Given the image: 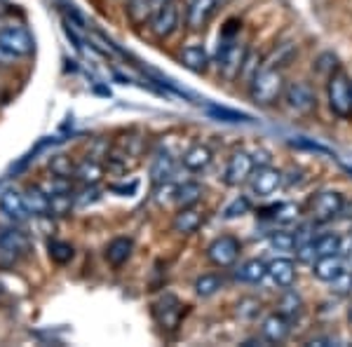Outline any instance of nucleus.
<instances>
[{"mask_svg": "<svg viewBox=\"0 0 352 347\" xmlns=\"http://www.w3.org/2000/svg\"><path fill=\"white\" fill-rule=\"evenodd\" d=\"M277 312H282L285 317L289 320H298L300 315H303V300H300V295L296 291H292V289H285V295L280 298V307H277Z\"/></svg>", "mask_w": 352, "mask_h": 347, "instance_id": "obj_31", "label": "nucleus"}, {"mask_svg": "<svg viewBox=\"0 0 352 347\" xmlns=\"http://www.w3.org/2000/svg\"><path fill=\"white\" fill-rule=\"evenodd\" d=\"M268 277V263L261 258H249L235 267V280L244 284H261Z\"/></svg>", "mask_w": 352, "mask_h": 347, "instance_id": "obj_22", "label": "nucleus"}, {"mask_svg": "<svg viewBox=\"0 0 352 347\" xmlns=\"http://www.w3.org/2000/svg\"><path fill=\"white\" fill-rule=\"evenodd\" d=\"M282 99H285V104H287L289 111L296 113V115H310V113L317 111V94H315V89H312L310 85L303 82V80L287 82Z\"/></svg>", "mask_w": 352, "mask_h": 347, "instance_id": "obj_4", "label": "nucleus"}, {"mask_svg": "<svg viewBox=\"0 0 352 347\" xmlns=\"http://www.w3.org/2000/svg\"><path fill=\"white\" fill-rule=\"evenodd\" d=\"M0 214L12 221V223H24L31 216L24 200V192L14 190V188H8V190L0 192Z\"/></svg>", "mask_w": 352, "mask_h": 347, "instance_id": "obj_12", "label": "nucleus"}, {"mask_svg": "<svg viewBox=\"0 0 352 347\" xmlns=\"http://www.w3.org/2000/svg\"><path fill=\"white\" fill-rule=\"evenodd\" d=\"M310 267H312V275H315L320 282H327V284H333V282L338 280V277H343V275H345V270H348L343 254H336V256H320V258H317Z\"/></svg>", "mask_w": 352, "mask_h": 347, "instance_id": "obj_14", "label": "nucleus"}, {"mask_svg": "<svg viewBox=\"0 0 352 347\" xmlns=\"http://www.w3.org/2000/svg\"><path fill=\"white\" fill-rule=\"evenodd\" d=\"M249 186H252V195L256 197H270L285 186V174L275 167H256L249 179Z\"/></svg>", "mask_w": 352, "mask_h": 347, "instance_id": "obj_10", "label": "nucleus"}, {"mask_svg": "<svg viewBox=\"0 0 352 347\" xmlns=\"http://www.w3.org/2000/svg\"><path fill=\"white\" fill-rule=\"evenodd\" d=\"M24 200L31 216H52V200L43 186H28L24 190Z\"/></svg>", "mask_w": 352, "mask_h": 347, "instance_id": "obj_20", "label": "nucleus"}, {"mask_svg": "<svg viewBox=\"0 0 352 347\" xmlns=\"http://www.w3.org/2000/svg\"><path fill=\"white\" fill-rule=\"evenodd\" d=\"M240 254H242V244L232 235H221L207 247V260L214 267H221V270H228V267L235 265Z\"/></svg>", "mask_w": 352, "mask_h": 347, "instance_id": "obj_6", "label": "nucleus"}, {"mask_svg": "<svg viewBox=\"0 0 352 347\" xmlns=\"http://www.w3.org/2000/svg\"><path fill=\"white\" fill-rule=\"evenodd\" d=\"M0 291H3V284H0Z\"/></svg>", "mask_w": 352, "mask_h": 347, "instance_id": "obj_42", "label": "nucleus"}, {"mask_svg": "<svg viewBox=\"0 0 352 347\" xmlns=\"http://www.w3.org/2000/svg\"><path fill=\"white\" fill-rule=\"evenodd\" d=\"M254 169H256V162H254V153L249 150H232V155L226 162V172H223V181L226 186L230 188H240L244 183H249Z\"/></svg>", "mask_w": 352, "mask_h": 347, "instance_id": "obj_5", "label": "nucleus"}, {"mask_svg": "<svg viewBox=\"0 0 352 347\" xmlns=\"http://www.w3.org/2000/svg\"><path fill=\"white\" fill-rule=\"evenodd\" d=\"M226 287L223 277L217 275V272H207V275H200L192 284V289H195V293L200 295V298H212L214 293H219L221 289Z\"/></svg>", "mask_w": 352, "mask_h": 347, "instance_id": "obj_28", "label": "nucleus"}, {"mask_svg": "<svg viewBox=\"0 0 352 347\" xmlns=\"http://www.w3.org/2000/svg\"><path fill=\"white\" fill-rule=\"evenodd\" d=\"M50 169H52L54 176H64V179H71L76 174V164L68 160L66 155H56L52 162H50Z\"/></svg>", "mask_w": 352, "mask_h": 347, "instance_id": "obj_34", "label": "nucleus"}, {"mask_svg": "<svg viewBox=\"0 0 352 347\" xmlns=\"http://www.w3.org/2000/svg\"><path fill=\"white\" fill-rule=\"evenodd\" d=\"M254 162H256V167H268L270 155L265 150H256V153H254Z\"/></svg>", "mask_w": 352, "mask_h": 347, "instance_id": "obj_38", "label": "nucleus"}, {"mask_svg": "<svg viewBox=\"0 0 352 347\" xmlns=\"http://www.w3.org/2000/svg\"><path fill=\"white\" fill-rule=\"evenodd\" d=\"M247 47L240 43H226L223 49H219V71L226 80H235L242 76L244 61H247Z\"/></svg>", "mask_w": 352, "mask_h": 347, "instance_id": "obj_9", "label": "nucleus"}, {"mask_svg": "<svg viewBox=\"0 0 352 347\" xmlns=\"http://www.w3.org/2000/svg\"><path fill=\"white\" fill-rule=\"evenodd\" d=\"M0 251L21 256L28 251V237L19 227H0Z\"/></svg>", "mask_w": 352, "mask_h": 347, "instance_id": "obj_23", "label": "nucleus"}, {"mask_svg": "<svg viewBox=\"0 0 352 347\" xmlns=\"http://www.w3.org/2000/svg\"><path fill=\"white\" fill-rule=\"evenodd\" d=\"M268 277L272 280L275 287L292 289L294 282H296V277H298L296 263H294L292 258H285V256H280V258H275V260H270V263H268Z\"/></svg>", "mask_w": 352, "mask_h": 347, "instance_id": "obj_16", "label": "nucleus"}, {"mask_svg": "<svg viewBox=\"0 0 352 347\" xmlns=\"http://www.w3.org/2000/svg\"><path fill=\"white\" fill-rule=\"evenodd\" d=\"M287 87L285 73L277 66H261L249 78V99L261 108H270L282 99Z\"/></svg>", "mask_w": 352, "mask_h": 347, "instance_id": "obj_1", "label": "nucleus"}, {"mask_svg": "<svg viewBox=\"0 0 352 347\" xmlns=\"http://www.w3.org/2000/svg\"><path fill=\"white\" fill-rule=\"evenodd\" d=\"M327 101L331 113L340 120L352 117V82L343 68H333L327 78Z\"/></svg>", "mask_w": 352, "mask_h": 347, "instance_id": "obj_2", "label": "nucleus"}, {"mask_svg": "<svg viewBox=\"0 0 352 347\" xmlns=\"http://www.w3.org/2000/svg\"><path fill=\"white\" fill-rule=\"evenodd\" d=\"M345 209V197L338 190H320L308 200V216L312 223H329L338 219Z\"/></svg>", "mask_w": 352, "mask_h": 347, "instance_id": "obj_3", "label": "nucleus"}, {"mask_svg": "<svg viewBox=\"0 0 352 347\" xmlns=\"http://www.w3.org/2000/svg\"><path fill=\"white\" fill-rule=\"evenodd\" d=\"M202 186L195 183V181H188V183L179 186L174 192V202L179 204V207H192V204H197L202 200Z\"/></svg>", "mask_w": 352, "mask_h": 347, "instance_id": "obj_29", "label": "nucleus"}, {"mask_svg": "<svg viewBox=\"0 0 352 347\" xmlns=\"http://www.w3.org/2000/svg\"><path fill=\"white\" fill-rule=\"evenodd\" d=\"M73 200H76V207H87V204H94L99 200V190H96V186H85L82 192L73 195Z\"/></svg>", "mask_w": 352, "mask_h": 347, "instance_id": "obj_36", "label": "nucleus"}, {"mask_svg": "<svg viewBox=\"0 0 352 347\" xmlns=\"http://www.w3.org/2000/svg\"><path fill=\"white\" fill-rule=\"evenodd\" d=\"M214 162V153L209 146L204 144H192L188 150L181 155V167H186L188 172H204L209 169V164Z\"/></svg>", "mask_w": 352, "mask_h": 347, "instance_id": "obj_18", "label": "nucleus"}, {"mask_svg": "<svg viewBox=\"0 0 352 347\" xmlns=\"http://www.w3.org/2000/svg\"><path fill=\"white\" fill-rule=\"evenodd\" d=\"M73 176H76L82 186H96L104 179V167H101L99 160L87 157V160H82L80 164H76V174Z\"/></svg>", "mask_w": 352, "mask_h": 347, "instance_id": "obj_27", "label": "nucleus"}, {"mask_svg": "<svg viewBox=\"0 0 352 347\" xmlns=\"http://www.w3.org/2000/svg\"><path fill=\"white\" fill-rule=\"evenodd\" d=\"M272 212H275L272 214V219H275L277 223L289 225V223H294V221H298L300 207L294 202H282V204H277V207H272Z\"/></svg>", "mask_w": 352, "mask_h": 347, "instance_id": "obj_32", "label": "nucleus"}, {"mask_svg": "<svg viewBox=\"0 0 352 347\" xmlns=\"http://www.w3.org/2000/svg\"><path fill=\"white\" fill-rule=\"evenodd\" d=\"M212 113H214V115H219V117H228V122L249 120L247 115H242V113H232V111H228V108H212Z\"/></svg>", "mask_w": 352, "mask_h": 347, "instance_id": "obj_37", "label": "nucleus"}, {"mask_svg": "<svg viewBox=\"0 0 352 347\" xmlns=\"http://www.w3.org/2000/svg\"><path fill=\"white\" fill-rule=\"evenodd\" d=\"M350 240H352V230H350Z\"/></svg>", "mask_w": 352, "mask_h": 347, "instance_id": "obj_43", "label": "nucleus"}, {"mask_svg": "<svg viewBox=\"0 0 352 347\" xmlns=\"http://www.w3.org/2000/svg\"><path fill=\"white\" fill-rule=\"evenodd\" d=\"M261 340L270 345H282L292 335V320L285 317L282 312H270L261 322Z\"/></svg>", "mask_w": 352, "mask_h": 347, "instance_id": "obj_11", "label": "nucleus"}, {"mask_svg": "<svg viewBox=\"0 0 352 347\" xmlns=\"http://www.w3.org/2000/svg\"><path fill=\"white\" fill-rule=\"evenodd\" d=\"M204 223V212L197 204L192 207H179V214L172 221V230L179 235H192V232L200 230V225Z\"/></svg>", "mask_w": 352, "mask_h": 347, "instance_id": "obj_17", "label": "nucleus"}, {"mask_svg": "<svg viewBox=\"0 0 352 347\" xmlns=\"http://www.w3.org/2000/svg\"><path fill=\"white\" fill-rule=\"evenodd\" d=\"M153 315H155V320L162 328H176L181 322V315H184V307L174 295H164L153 305Z\"/></svg>", "mask_w": 352, "mask_h": 347, "instance_id": "obj_15", "label": "nucleus"}, {"mask_svg": "<svg viewBox=\"0 0 352 347\" xmlns=\"http://www.w3.org/2000/svg\"><path fill=\"white\" fill-rule=\"evenodd\" d=\"M249 207H252V204H249V200L244 195H240V197H235V200H232L228 207H226V212H223V216L226 219H237V216H244L249 212Z\"/></svg>", "mask_w": 352, "mask_h": 347, "instance_id": "obj_35", "label": "nucleus"}, {"mask_svg": "<svg viewBox=\"0 0 352 347\" xmlns=\"http://www.w3.org/2000/svg\"><path fill=\"white\" fill-rule=\"evenodd\" d=\"M219 5L221 0H190L188 10H186V26L190 31H202L217 14Z\"/></svg>", "mask_w": 352, "mask_h": 347, "instance_id": "obj_13", "label": "nucleus"}, {"mask_svg": "<svg viewBox=\"0 0 352 347\" xmlns=\"http://www.w3.org/2000/svg\"><path fill=\"white\" fill-rule=\"evenodd\" d=\"M124 12L134 26H146L151 24L155 5H153V0H124Z\"/></svg>", "mask_w": 352, "mask_h": 347, "instance_id": "obj_25", "label": "nucleus"}, {"mask_svg": "<svg viewBox=\"0 0 352 347\" xmlns=\"http://www.w3.org/2000/svg\"><path fill=\"white\" fill-rule=\"evenodd\" d=\"M179 61L188 68L190 73H204L209 68V52L204 49V45H186L179 54Z\"/></svg>", "mask_w": 352, "mask_h": 347, "instance_id": "obj_21", "label": "nucleus"}, {"mask_svg": "<svg viewBox=\"0 0 352 347\" xmlns=\"http://www.w3.org/2000/svg\"><path fill=\"white\" fill-rule=\"evenodd\" d=\"M268 242L275 251H296V232H289V230L272 232Z\"/></svg>", "mask_w": 352, "mask_h": 347, "instance_id": "obj_33", "label": "nucleus"}, {"mask_svg": "<svg viewBox=\"0 0 352 347\" xmlns=\"http://www.w3.org/2000/svg\"><path fill=\"white\" fill-rule=\"evenodd\" d=\"M47 256H50L52 263L66 265L76 258V249H73V244H68L64 240H50L47 242Z\"/></svg>", "mask_w": 352, "mask_h": 347, "instance_id": "obj_30", "label": "nucleus"}, {"mask_svg": "<svg viewBox=\"0 0 352 347\" xmlns=\"http://www.w3.org/2000/svg\"><path fill=\"white\" fill-rule=\"evenodd\" d=\"M167 3H174V0H153V5H155V10H157V8H162V5H167Z\"/></svg>", "mask_w": 352, "mask_h": 347, "instance_id": "obj_40", "label": "nucleus"}, {"mask_svg": "<svg viewBox=\"0 0 352 347\" xmlns=\"http://www.w3.org/2000/svg\"><path fill=\"white\" fill-rule=\"evenodd\" d=\"M312 249H315L317 258L320 256H336L343 254V237L338 232H322L312 240Z\"/></svg>", "mask_w": 352, "mask_h": 347, "instance_id": "obj_26", "label": "nucleus"}, {"mask_svg": "<svg viewBox=\"0 0 352 347\" xmlns=\"http://www.w3.org/2000/svg\"><path fill=\"white\" fill-rule=\"evenodd\" d=\"M174 174H176V162L169 153H160V155L153 157V162H151V181L153 183L155 186L169 183Z\"/></svg>", "mask_w": 352, "mask_h": 347, "instance_id": "obj_24", "label": "nucleus"}, {"mask_svg": "<svg viewBox=\"0 0 352 347\" xmlns=\"http://www.w3.org/2000/svg\"><path fill=\"white\" fill-rule=\"evenodd\" d=\"M348 322H350V326H352V305L348 307Z\"/></svg>", "mask_w": 352, "mask_h": 347, "instance_id": "obj_41", "label": "nucleus"}, {"mask_svg": "<svg viewBox=\"0 0 352 347\" xmlns=\"http://www.w3.org/2000/svg\"><path fill=\"white\" fill-rule=\"evenodd\" d=\"M0 45H3L8 52H12L16 59H19V56H31L33 49H36L31 31L21 24L0 26Z\"/></svg>", "mask_w": 352, "mask_h": 347, "instance_id": "obj_7", "label": "nucleus"}, {"mask_svg": "<svg viewBox=\"0 0 352 347\" xmlns=\"http://www.w3.org/2000/svg\"><path fill=\"white\" fill-rule=\"evenodd\" d=\"M308 345H333V340L331 338H320V335H317V338L308 340Z\"/></svg>", "mask_w": 352, "mask_h": 347, "instance_id": "obj_39", "label": "nucleus"}, {"mask_svg": "<svg viewBox=\"0 0 352 347\" xmlns=\"http://www.w3.org/2000/svg\"><path fill=\"white\" fill-rule=\"evenodd\" d=\"M134 254V240L132 237H116L109 242V247L104 249V258L109 260V265L120 267L132 258Z\"/></svg>", "mask_w": 352, "mask_h": 347, "instance_id": "obj_19", "label": "nucleus"}, {"mask_svg": "<svg viewBox=\"0 0 352 347\" xmlns=\"http://www.w3.org/2000/svg\"><path fill=\"white\" fill-rule=\"evenodd\" d=\"M181 26V10L176 3H167L162 8H157L151 16V33L157 38V41H167L172 38Z\"/></svg>", "mask_w": 352, "mask_h": 347, "instance_id": "obj_8", "label": "nucleus"}]
</instances>
